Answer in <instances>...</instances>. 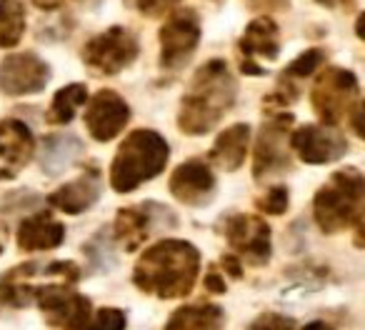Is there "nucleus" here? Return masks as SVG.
<instances>
[{
	"instance_id": "9d476101",
	"label": "nucleus",
	"mask_w": 365,
	"mask_h": 330,
	"mask_svg": "<svg viewBox=\"0 0 365 330\" xmlns=\"http://www.w3.org/2000/svg\"><path fill=\"white\" fill-rule=\"evenodd\" d=\"M220 233L225 235L230 250L240 263L248 265H265L273 255L270 243V225L260 215L233 213L220 220Z\"/></svg>"
},
{
	"instance_id": "c9c22d12",
	"label": "nucleus",
	"mask_w": 365,
	"mask_h": 330,
	"mask_svg": "<svg viewBox=\"0 0 365 330\" xmlns=\"http://www.w3.org/2000/svg\"><path fill=\"white\" fill-rule=\"evenodd\" d=\"M348 118H350V125H353V133L358 138H363L365 135V130H363V103H355L353 105V110L348 113Z\"/></svg>"
},
{
	"instance_id": "ea45409f",
	"label": "nucleus",
	"mask_w": 365,
	"mask_h": 330,
	"mask_svg": "<svg viewBox=\"0 0 365 330\" xmlns=\"http://www.w3.org/2000/svg\"><path fill=\"white\" fill-rule=\"evenodd\" d=\"M6 243H8V225L0 220V255H3V250H6Z\"/></svg>"
},
{
	"instance_id": "9b49d317",
	"label": "nucleus",
	"mask_w": 365,
	"mask_h": 330,
	"mask_svg": "<svg viewBox=\"0 0 365 330\" xmlns=\"http://www.w3.org/2000/svg\"><path fill=\"white\" fill-rule=\"evenodd\" d=\"M128 120H130V105L120 93L103 88L93 98H88V108L83 123H86L88 135L96 143H110L125 130Z\"/></svg>"
},
{
	"instance_id": "dca6fc26",
	"label": "nucleus",
	"mask_w": 365,
	"mask_h": 330,
	"mask_svg": "<svg viewBox=\"0 0 365 330\" xmlns=\"http://www.w3.org/2000/svg\"><path fill=\"white\" fill-rule=\"evenodd\" d=\"M36 155V138L16 118L0 120V180H13Z\"/></svg>"
},
{
	"instance_id": "a878e982",
	"label": "nucleus",
	"mask_w": 365,
	"mask_h": 330,
	"mask_svg": "<svg viewBox=\"0 0 365 330\" xmlns=\"http://www.w3.org/2000/svg\"><path fill=\"white\" fill-rule=\"evenodd\" d=\"M26 33V6L23 0H0V48L11 51Z\"/></svg>"
},
{
	"instance_id": "7ed1b4c3",
	"label": "nucleus",
	"mask_w": 365,
	"mask_h": 330,
	"mask_svg": "<svg viewBox=\"0 0 365 330\" xmlns=\"http://www.w3.org/2000/svg\"><path fill=\"white\" fill-rule=\"evenodd\" d=\"M168 158H170V145L160 133L148 128L128 133L113 155L110 173H108L110 188L120 195L133 193L165 170Z\"/></svg>"
},
{
	"instance_id": "a211bd4d",
	"label": "nucleus",
	"mask_w": 365,
	"mask_h": 330,
	"mask_svg": "<svg viewBox=\"0 0 365 330\" xmlns=\"http://www.w3.org/2000/svg\"><path fill=\"white\" fill-rule=\"evenodd\" d=\"M103 193V178L98 168H88L83 170L78 178L63 183L61 188H56L51 195H48V203L56 210L66 215H81L86 210H91L93 205L101 200Z\"/></svg>"
},
{
	"instance_id": "412c9836",
	"label": "nucleus",
	"mask_w": 365,
	"mask_h": 330,
	"mask_svg": "<svg viewBox=\"0 0 365 330\" xmlns=\"http://www.w3.org/2000/svg\"><path fill=\"white\" fill-rule=\"evenodd\" d=\"M248 145H250V125L248 123H235V125L225 128L215 138L205 163L225 170V173H233V170L243 168L245 158H248Z\"/></svg>"
},
{
	"instance_id": "bb28decb",
	"label": "nucleus",
	"mask_w": 365,
	"mask_h": 330,
	"mask_svg": "<svg viewBox=\"0 0 365 330\" xmlns=\"http://www.w3.org/2000/svg\"><path fill=\"white\" fill-rule=\"evenodd\" d=\"M83 255H86L91 273L110 270L113 265H115V245H113V238L106 233V230H98L93 238L86 240V245H83Z\"/></svg>"
},
{
	"instance_id": "c756f323",
	"label": "nucleus",
	"mask_w": 365,
	"mask_h": 330,
	"mask_svg": "<svg viewBox=\"0 0 365 330\" xmlns=\"http://www.w3.org/2000/svg\"><path fill=\"white\" fill-rule=\"evenodd\" d=\"M298 328H300V325H298V320H295V318L268 310V313L255 315L245 330H298Z\"/></svg>"
},
{
	"instance_id": "e433bc0d",
	"label": "nucleus",
	"mask_w": 365,
	"mask_h": 330,
	"mask_svg": "<svg viewBox=\"0 0 365 330\" xmlns=\"http://www.w3.org/2000/svg\"><path fill=\"white\" fill-rule=\"evenodd\" d=\"M66 3H71V0H33V6H36L38 11H58V8L66 6Z\"/></svg>"
},
{
	"instance_id": "473e14b6",
	"label": "nucleus",
	"mask_w": 365,
	"mask_h": 330,
	"mask_svg": "<svg viewBox=\"0 0 365 330\" xmlns=\"http://www.w3.org/2000/svg\"><path fill=\"white\" fill-rule=\"evenodd\" d=\"M203 285H205V293H210V295H225V293H228V283H225V275H220L218 268H210L208 273H205Z\"/></svg>"
},
{
	"instance_id": "2f4dec72",
	"label": "nucleus",
	"mask_w": 365,
	"mask_h": 330,
	"mask_svg": "<svg viewBox=\"0 0 365 330\" xmlns=\"http://www.w3.org/2000/svg\"><path fill=\"white\" fill-rule=\"evenodd\" d=\"M178 0H135L138 11L143 13V16L148 18H160L165 16V13L173 11V6H175Z\"/></svg>"
},
{
	"instance_id": "7c9ffc66",
	"label": "nucleus",
	"mask_w": 365,
	"mask_h": 330,
	"mask_svg": "<svg viewBox=\"0 0 365 330\" xmlns=\"http://www.w3.org/2000/svg\"><path fill=\"white\" fill-rule=\"evenodd\" d=\"M248 11L258 13V16L270 18L273 13H283L290 8V0H243Z\"/></svg>"
},
{
	"instance_id": "f8f14e48",
	"label": "nucleus",
	"mask_w": 365,
	"mask_h": 330,
	"mask_svg": "<svg viewBox=\"0 0 365 330\" xmlns=\"http://www.w3.org/2000/svg\"><path fill=\"white\" fill-rule=\"evenodd\" d=\"M51 81V68L36 53H13L0 61V93L8 98L36 96L46 91Z\"/></svg>"
},
{
	"instance_id": "f3484780",
	"label": "nucleus",
	"mask_w": 365,
	"mask_h": 330,
	"mask_svg": "<svg viewBox=\"0 0 365 330\" xmlns=\"http://www.w3.org/2000/svg\"><path fill=\"white\" fill-rule=\"evenodd\" d=\"M325 63L323 48H310V51L300 53L278 78V86L273 88L270 96L263 98V110H275V108H285L300 98V83L318 73V68Z\"/></svg>"
},
{
	"instance_id": "cd10ccee",
	"label": "nucleus",
	"mask_w": 365,
	"mask_h": 330,
	"mask_svg": "<svg viewBox=\"0 0 365 330\" xmlns=\"http://www.w3.org/2000/svg\"><path fill=\"white\" fill-rule=\"evenodd\" d=\"M255 208L265 215H285L290 208V190L288 185L275 183L265 190L260 198H255Z\"/></svg>"
},
{
	"instance_id": "79ce46f5",
	"label": "nucleus",
	"mask_w": 365,
	"mask_h": 330,
	"mask_svg": "<svg viewBox=\"0 0 365 330\" xmlns=\"http://www.w3.org/2000/svg\"><path fill=\"white\" fill-rule=\"evenodd\" d=\"M210 3H223V0H210Z\"/></svg>"
},
{
	"instance_id": "ddd939ff",
	"label": "nucleus",
	"mask_w": 365,
	"mask_h": 330,
	"mask_svg": "<svg viewBox=\"0 0 365 330\" xmlns=\"http://www.w3.org/2000/svg\"><path fill=\"white\" fill-rule=\"evenodd\" d=\"M158 220H168V225H175V215L163 205L153 203V200L145 205L120 208L115 213V223H113V240L120 243L125 253H135L148 240V235L153 233Z\"/></svg>"
},
{
	"instance_id": "aec40b11",
	"label": "nucleus",
	"mask_w": 365,
	"mask_h": 330,
	"mask_svg": "<svg viewBox=\"0 0 365 330\" xmlns=\"http://www.w3.org/2000/svg\"><path fill=\"white\" fill-rule=\"evenodd\" d=\"M280 48H283V41H280V28L273 18H253L248 23V28L243 31L238 41V51L243 53L245 61H258V58H265V61H278Z\"/></svg>"
},
{
	"instance_id": "72a5a7b5",
	"label": "nucleus",
	"mask_w": 365,
	"mask_h": 330,
	"mask_svg": "<svg viewBox=\"0 0 365 330\" xmlns=\"http://www.w3.org/2000/svg\"><path fill=\"white\" fill-rule=\"evenodd\" d=\"M13 198H18V203H3V213H16V210H21L23 205L26 208H33V205L41 203V195L31 193V190H21V193H13Z\"/></svg>"
},
{
	"instance_id": "4be33fe9",
	"label": "nucleus",
	"mask_w": 365,
	"mask_h": 330,
	"mask_svg": "<svg viewBox=\"0 0 365 330\" xmlns=\"http://www.w3.org/2000/svg\"><path fill=\"white\" fill-rule=\"evenodd\" d=\"M38 273H41V265L31 260V263H21L0 275V313L28 308L33 303V290H36L33 278Z\"/></svg>"
},
{
	"instance_id": "f03ea898",
	"label": "nucleus",
	"mask_w": 365,
	"mask_h": 330,
	"mask_svg": "<svg viewBox=\"0 0 365 330\" xmlns=\"http://www.w3.org/2000/svg\"><path fill=\"white\" fill-rule=\"evenodd\" d=\"M238 83L223 58L203 63L190 78L188 88L178 108V130L185 135H205L210 133L225 113L235 105Z\"/></svg>"
},
{
	"instance_id": "a19ab883",
	"label": "nucleus",
	"mask_w": 365,
	"mask_h": 330,
	"mask_svg": "<svg viewBox=\"0 0 365 330\" xmlns=\"http://www.w3.org/2000/svg\"><path fill=\"white\" fill-rule=\"evenodd\" d=\"M363 18L365 16H358V23H355V33H358V41H363Z\"/></svg>"
},
{
	"instance_id": "20e7f679",
	"label": "nucleus",
	"mask_w": 365,
	"mask_h": 330,
	"mask_svg": "<svg viewBox=\"0 0 365 330\" xmlns=\"http://www.w3.org/2000/svg\"><path fill=\"white\" fill-rule=\"evenodd\" d=\"M365 205V178L358 168H340L325 180L313 195L315 225L325 235L343 233L363 223Z\"/></svg>"
},
{
	"instance_id": "2eb2a0df",
	"label": "nucleus",
	"mask_w": 365,
	"mask_h": 330,
	"mask_svg": "<svg viewBox=\"0 0 365 330\" xmlns=\"http://www.w3.org/2000/svg\"><path fill=\"white\" fill-rule=\"evenodd\" d=\"M290 150L308 165H325L335 163L348 153V140L343 133L325 125H303L290 135Z\"/></svg>"
},
{
	"instance_id": "39448f33",
	"label": "nucleus",
	"mask_w": 365,
	"mask_h": 330,
	"mask_svg": "<svg viewBox=\"0 0 365 330\" xmlns=\"http://www.w3.org/2000/svg\"><path fill=\"white\" fill-rule=\"evenodd\" d=\"M360 100V86L358 78L348 68L330 66L318 73L310 88V105H313L315 115L320 118V125L335 128L353 105Z\"/></svg>"
},
{
	"instance_id": "f704fd0d",
	"label": "nucleus",
	"mask_w": 365,
	"mask_h": 330,
	"mask_svg": "<svg viewBox=\"0 0 365 330\" xmlns=\"http://www.w3.org/2000/svg\"><path fill=\"white\" fill-rule=\"evenodd\" d=\"M220 268L225 270V275H230L233 280H240L243 278V263H240V258H235L233 253H225V255H220Z\"/></svg>"
},
{
	"instance_id": "1a4fd4ad",
	"label": "nucleus",
	"mask_w": 365,
	"mask_h": 330,
	"mask_svg": "<svg viewBox=\"0 0 365 330\" xmlns=\"http://www.w3.org/2000/svg\"><path fill=\"white\" fill-rule=\"evenodd\" d=\"M160 41V68L168 73L180 71L193 58L200 43V18L193 8H178L165 18L158 33Z\"/></svg>"
},
{
	"instance_id": "393cba45",
	"label": "nucleus",
	"mask_w": 365,
	"mask_h": 330,
	"mask_svg": "<svg viewBox=\"0 0 365 330\" xmlns=\"http://www.w3.org/2000/svg\"><path fill=\"white\" fill-rule=\"evenodd\" d=\"M86 103H88L86 83H71V86L61 88L53 96L51 108L46 113V123H51V125H68L76 118L78 108H83Z\"/></svg>"
},
{
	"instance_id": "6e6552de",
	"label": "nucleus",
	"mask_w": 365,
	"mask_h": 330,
	"mask_svg": "<svg viewBox=\"0 0 365 330\" xmlns=\"http://www.w3.org/2000/svg\"><path fill=\"white\" fill-rule=\"evenodd\" d=\"M33 303L38 305L46 323L56 330H81L93 315L91 300L66 283L36 285Z\"/></svg>"
},
{
	"instance_id": "4468645a",
	"label": "nucleus",
	"mask_w": 365,
	"mask_h": 330,
	"mask_svg": "<svg viewBox=\"0 0 365 330\" xmlns=\"http://www.w3.org/2000/svg\"><path fill=\"white\" fill-rule=\"evenodd\" d=\"M215 173L203 158H190L180 163L170 173L168 190L178 203L188 208H203L213 200L215 195Z\"/></svg>"
},
{
	"instance_id": "423d86ee",
	"label": "nucleus",
	"mask_w": 365,
	"mask_h": 330,
	"mask_svg": "<svg viewBox=\"0 0 365 330\" xmlns=\"http://www.w3.org/2000/svg\"><path fill=\"white\" fill-rule=\"evenodd\" d=\"M290 128H293V115L290 113H275V115L263 120L253 150V178L258 183L280 178V175H285L293 168L288 143Z\"/></svg>"
},
{
	"instance_id": "58836bf2",
	"label": "nucleus",
	"mask_w": 365,
	"mask_h": 330,
	"mask_svg": "<svg viewBox=\"0 0 365 330\" xmlns=\"http://www.w3.org/2000/svg\"><path fill=\"white\" fill-rule=\"evenodd\" d=\"M298 330H335V328L330 323H325V320H310V323H305Z\"/></svg>"
},
{
	"instance_id": "5701e85b",
	"label": "nucleus",
	"mask_w": 365,
	"mask_h": 330,
	"mask_svg": "<svg viewBox=\"0 0 365 330\" xmlns=\"http://www.w3.org/2000/svg\"><path fill=\"white\" fill-rule=\"evenodd\" d=\"M225 310L218 303H185L168 315L163 330H223Z\"/></svg>"
},
{
	"instance_id": "4c0bfd02",
	"label": "nucleus",
	"mask_w": 365,
	"mask_h": 330,
	"mask_svg": "<svg viewBox=\"0 0 365 330\" xmlns=\"http://www.w3.org/2000/svg\"><path fill=\"white\" fill-rule=\"evenodd\" d=\"M320 6H325V8H335V6H340L343 11H353L355 8V3L358 0H318Z\"/></svg>"
},
{
	"instance_id": "6ab92c4d",
	"label": "nucleus",
	"mask_w": 365,
	"mask_h": 330,
	"mask_svg": "<svg viewBox=\"0 0 365 330\" xmlns=\"http://www.w3.org/2000/svg\"><path fill=\"white\" fill-rule=\"evenodd\" d=\"M18 250L21 253H46V250H56L66 240V225L61 220L53 218L48 210H38V213L28 215L18 225Z\"/></svg>"
},
{
	"instance_id": "b1692460",
	"label": "nucleus",
	"mask_w": 365,
	"mask_h": 330,
	"mask_svg": "<svg viewBox=\"0 0 365 330\" xmlns=\"http://www.w3.org/2000/svg\"><path fill=\"white\" fill-rule=\"evenodd\" d=\"M83 155V143L76 135H48L43 140L41 165L48 175H61Z\"/></svg>"
},
{
	"instance_id": "0eeeda50",
	"label": "nucleus",
	"mask_w": 365,
	"mask_h": 330,
	"mask_svg": "<svg viewBox=\"0 0 365 330\" xmlns=\"http://www.w3.org/2000/svg\"><path fill=\"white\" fill-rule=\"evenodd\" d=\"M138 53H140V43H138L135 33L123 26H113L93 36L83 46L81 56L83 63L98 76H118L135 63Z\"/></svg>"
},
{
	"instance_id": "f257e3e1",
	"label": "nucleus",
	"mask_w": 365,
	"mask_h": 330,
	"mask_svg": "<svg viewBox=\"0 0 365 330\" xmlns=\"http://www.w3.org/2000/svg\"><path fill=\"white\" fill-rule=\"evenodd\" d=\"M200 275V250L190 240L163 238L148 245L133 268V285L158 300H180L193 293Z\"/></svg>"
},
{
	"instance_id": "c85d7f7f",
	"label": "nucleus",
	"mask_w": 365,
	"mask_h": 330,
	"mask_svg": "<svg viewBox=\"0 0 365 330\" xmlns=\"http://www.w3.org/2000/svg\"><path fill=\"white\" fill-rule=\"evenodd\" d=\"M128 328V315L120 308H101L91 315L81 330H125Z\"/></svg>"
}]
</instances>
